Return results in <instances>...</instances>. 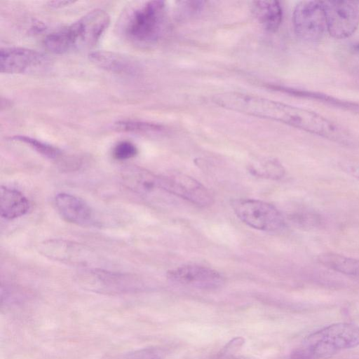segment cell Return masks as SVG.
<instances>
[{
  "mask_svg": "<svg viewBox=\"0 0 359 359\" xmlns=\"http://www.w3.org/2000/svg\"><path fill=\"white\" fill-rule=\"evenodd\" d=\"M110 24L107 11L95 8L71 25L46 36L44 45L50 52L62 54L95 46Z\"/></svg>",
  "mask_w": 359,
  "mask_h": 359,
  "instance_id": "1",
  "label": "cell"
},
{
  "mask_svg": "<svg viewBox=\"0 0 359 359\" xmlns=\"http://www.w3.org/2000/svg\"><path fill=\"white\" fill-rule=\"evenodd\" d=\"M163 1H150L130 6L118 21V29L129 43L146 47L156 43L163 35L165 25Z\"/></svg>",
  "mask_w": 359,
  "mask_h": 359,
  "instance_id": "2",
  "label": "cell"
},
{
  "mask_svg": "<svg viewBox=\"0 0 359 359\" xmlns=\"http://www.w3.org/2000/svg\"><path fill=\"white\" fill-rule=\"evenodd\" d=\"M359 346V327L347 323L325 327L306 337L301 351L308 359L326 358Z\"/></svg>",
  "mask_w": 359,
  "mask_h": 359,
  "instance_id": "3",
  "label": "cell"
},
{
  "mask_svg": "<svg viewBox=\"0 0 359 359\" xmlns=\"http://www.w3.org/2000/svg\"><path fill=\"white\" fill-rule=\"evenodd\" d=\"M75 279L84 290L103 294L136 292L144 287L142 280L135 276L95 267L83 268Z\"/></svg>",
  "mask_w": 359,
  "mask_h": 359,
  "instance_id": "4",
  "label": "cell"
},
{
  "mask_svg": "<svg viewBox=\"0 0 359 359\" xmlns=\"http://www.w3.org/2000/svg\"><path fill=\"white\" fill-rule=\"evenodd\" d=\"M236 216L249 226L265 231L283 228L285 221L273 205L256 199H237L231 203Z\"/></svg>",
  "mask_w": 359,
  "mask_h": 359,
  "instance_id": "5",
  "label": "cell"
},
{
  "mask_svg": "<svg viewBox=\"0 0 359 359\" xmlns=\"http://www.w3.org/2000/svg\"><path fill=\"white\" fill-rule=\"evenodd\" d=\"M294 32L304 41H320L327 32V24L323 1H302L293 12Z\"/></svg>",
  "mask_w": 359,
  "mask_h": 359,
  "instance_id": "6",
  "label": "cell"
},
{
  "mask_svg": "<svg viewBox=\"0 0 359 359\" xmlns=\"http://www.w3.org/2000/svg\"><path fill=\"white\" fill-rule=\"evenodd\" d=\"M327 32L334 39L352 36L359 26V8L355 2L342 0L323 1Z\"/></svg>",
  "mask_w": 359,
  "mask_h": 359,
  "instance_id": "7",
  "label": "cell"
},
{
  "mask_svg": "<svg viewBox=\"0 0 359 359\" xmlns=\"http://www.w3.org/2000/svg\"><path fill=\"white\" fill-rule=\"evenodd\" d=\"M39 252L46 257L66 264L90 267L95 253L88 246L69 240L49 239L39 245Z\"/></svg>",
  "mask_w": 359,
  "mask_h": 359,
  "instance_id": "8",
  "label": "cell"
},
{
  "mask_svg": "<svg viewBox=\"0 0 359 359\" xmlns=\"http://www.w3.org/2000/svg\"><path fill=\"white\" fill-rule=\"evenodd\" d=\"M48 57L40 51L23 47H5L0 50V71L3 74H34L45 70Z\"/></svg>",
  "mask_w": 359,
  "mask_h": 359,
  "instance_id": "9",
  "label": "cell"
},
{
  "mask_svg": "<svg viewBox=\"0 0 359 359\" xmlns=\"http://www.w3.org/2000/svg\"><path fill=\"white\" fill-rule=\"evenodd\" d=\"M164 192L178 196L199 206L210 205L214 198L203 184L194 178L181 173L160 175Z\"/></svg>",
  "mask_w": 359,
  "mask_h": 359,
  "instance_id": "10",
  "label": "cell"
},
{
  "mask_svg": "<svg viewBox=\"0 0 359 359\" xmlns=\"http://www.w3.org/2000/svg\"><path fill=\"white\" fill-rule=\"evenodd\" d=\"M167 278L173 283L202 290L217 289L224 282L217 271L196 264L184 265L170 270Z\"/></svg>",
  "mask_w": 359,
  "mask_h": 359,
  "instance_id": "11",
  "label": "cell"
},
{
  "mask_svg": "<svg viewBox=\"0 0 359 359\" xmlns=\"http://www.w3.org/2000/svg\"><path fill=\"white\" fill-rule=\"evenodd\" d=\"M121 178L127 189L144 198H151L158 191H163L160 175L138 166L123 168L121 172Z\"/></svg>",
  "mask_w": 359,
  "mask_h": 359,
  "instance_id": "12",
  "label": "cell"
},
{
  "mask_svg": "<svg viewBox=\"0 0 359 359\" xmlns=\"http://www.w3.org/2000/svg\"><path fill=\"white\" fill-rule=\"evenodd\" d=\"M55 205L66 221L78 225L89 224L93 220V211L81 198L67 193H60L55 197Z\"/></svg>",
  "mask_w": 359,
  "mask_h": 359,
  "instance_id": "13",
  "label": "cell"
},
{
  "mask_svg": "<svg viewBox=\"0 0 359 359\" xmlns=\"http://www.w3.org/2000/svg\"><path fill=\"white\" fill-rule=\"evenodd\" d=\"M88 56L93 65L110 72L132 75L138 71L135 61L121 53L97 50L90 53Z\"/></svg>",
  "mask_w": 359,
  "mask_h": 359,
  "instance_id": "14",
  "label": "cell"
},
{
  "mask_svg": "<svg viewBox=\"0 0 359 359\" xmlns=\"http://www.w3.org/2000/svg\"><path fill=\"white\" fill-rule=\"evenodd\" d=\"M29 208V201L20 191L6 186L1 187L0 212L3 218L13 219L20 217L25 215Z\"/></svg>",
  "mask_w": 359,
  "mask_h": 359,
  "instance_id": "15",
  "label": "cell"
},
{
  "mask_svg": "<svg viewBox=\"0 0 359 359\" xmlns=\"http://www.w3.org/2000/svg\"><path fill=\"white\" fill-rule=\"evenodd\" d=\"M253 12L259 23L267 31L273 32L278 29L281 24L283 11L278 1H255Z\"/></svg>",
  "mask_w": 359,
  "mask_h": 359,
  "instance_id": "16",
  "label": "cell"
},
{
  "mask_svg": "<svg viewBox=\"0 0 359 359\" xmlns=\"http://www.w3.org/2000/svg\"><path fill=\"white\" fill-rule=\"evenodd\" d=\"M318 261L325 267L340 273L359 278V259L334 252H324Z\"/></svg>",
  "mask_w": 359,
  "mask_h": 359,
  "instance_id": "17",
  "label": "cell"
},
{
  "mask_svg": "<svg viewBox=\"0 0 359 359\" xmlns=\"http://www.w3.org/2000/svg\"><path fill=\"white\" fill-rule=\"evenodd\" d=\"M9 139L29 146L41 155L49 159L57 160L62 156V152L59 148L29 136L13 135Z\"/></svg>",
  "mask_w": 359,
  "mask_h": 359,
  "instance_id": "18",
  "label": "cell"
},
{
  "mask_svg": "<svg viewBox=\"0 0 359 359\" xmlns=\"http://www.w3.org/2000/svg\"><path fill=\"white\" fill-rule=\"evenodd\" d=\"M114 128L118 131L128 133H145L157 130V125L134 120L119 121L114 123Z\"/></svg>",
  "mask_w": 359,
  "mask_h": 359,
  "instance_id": "19",
  "label": "cell"
},
{
  "mask_svg": "<svg viewBox=\"0 0 359 359\" xmlns=\"http://www.w3.org/2000/svg\"><path fill=\"white\" fill-rule=\"evenodd\" d=\"M137 149L129 141H121L117 143L113 149L112 154L116 160H127L136 156Z\"/></svg>",
  "mask_w": 359,
  "mask_h": 359,
  "instance_id": "20",
  "label": "cell"
},
{
  "mask_svg": "<svg viewBox=\"0 0 359 359\" xmlns=\"http://www.w3.org/2000/svg\"><path fill=\"white\" fill-rule=\"evenodd\" d=\"M164 353L156 347L144 348L127 355L126 359H163Z\"/></svg>",
  "mask_w": 359,
  "mask_h": 359,
  "instance_id": "21",
  "label": "cell"
},
{
  "mask_svg": "<svg viewBox=\"0 0 359 359\" xmlns=\"http://www.w3.org/2000/svg\"><path fill=\"white\" fill-rule=\"evenodd\" d=\"M244 341L245 340L243 337H235L226 344L219 354H235V353L244 344Z\"/></svg>",
  "mask_w": 359,
  "mask_h": 359,
  "instance_id": "22",
  "label": "cell"
},
{
  "mask_svg": "<svg viewBox=\"0 0 359 359\" xmlns=\"http://www.w3.org/2000/svg\"><path fill=\"white\" fill-rule=\"evenodd\" d=\"M345 170L359 180V163H351L345 165Z\"/></svg>",
  "mask_w": 359,
  "mask_h": 359,
  "instance_id": "23",
  "label": "cell"
},
{
  "mask_svg": "<svg viewBox=\"0 0 359 359\" xmlns=\"http://www.w3.org/2000/svg\"><path fill=\"white\" fill-rule=\"evenodd\" d=\"M73 1H48V4L50 7L57 8H61L63 6H69L71 4H73Z\"/></svg>",
  "mask_w": 359,
  "mask_h": 359,
  "instance_id": "24",
  "label": "cell"
},
{
  "mask_svg": "<svg viewBox=\"0 0 359 359\" xmlns=\"http://www.w3.org/2000/svg\"><path fill=\"white\" fill-rule=\"evenodd\" d=\"M218 359H246L245 358L241 355H236L235 354H226V355H218Z\"/></svg>",
  "mask_w": 359,
  "mask_h": 359,
  "instance_id": "25",
  "label": "cell"
},
{
  "mask_svg": "<svg viewBox=\"0 0 359 359\" xmlns=\"http://www.w3.org/2000/svg\"><path fill=\"white\" fill-rule=\"evenodd\" d=\"M357 4H359V2H357Z\"/></svg>",
  "mask_w": 359,
  "mask_h": 359,
  "instance_id": "26",
  "label": "cell"
}]
</instances>
